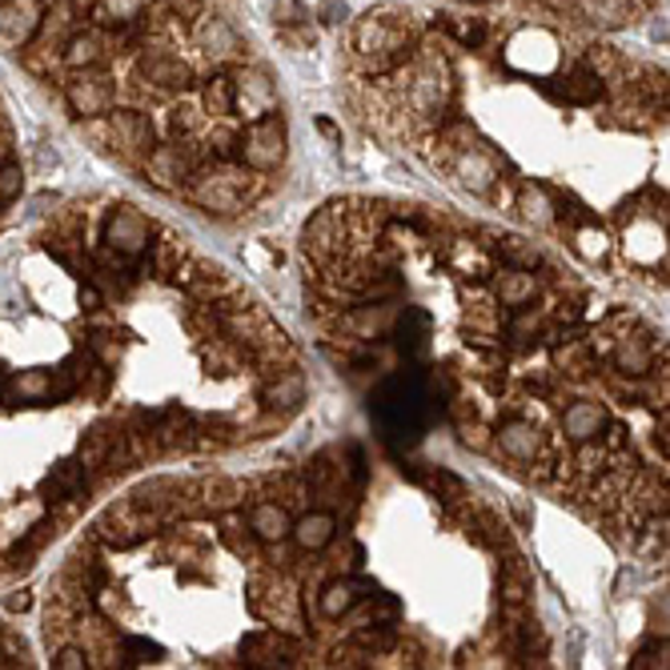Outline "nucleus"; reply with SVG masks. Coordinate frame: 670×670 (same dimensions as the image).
Segmentation results:
<instances>
[{
    "label": "nucleus",
    "mask_w": 670,
    "mask_h": 670,
    "mask_svg": "<svg viewBox=\"0 0 670 670\" xmlns=\"http://www.w3.org/2000/svg\"><path fill=\"white\" fill-rule=\"evenodd\" d=\"M410 41H414V17L402 9H397V21H385V9L370 12L358 29V53L370 61L374 73L402 65L410 56Z\"/></svg>",
    "instance_id": "f257e3e1"
},
{
    "label": "nucleus",
    "mask_w": 670,
    "mask_h": 670,
    "mask_svg": "<svg viewBox=\"0 0 670 670\" xmlns=\"http://www.w3.org/2000/svg\"><path fill=\"white\" fill-rule=\"evenodd\" d=\"M237 157L253 173H269L286 161V121L281 113H262L237 141Z\"/></svg>",
    "instance_id": "f03ea898"
},
{
    "label": "nucleus",
    "mask_w": 670,
    "mask_h": 670,
    "mask_svg": "<svg viewBox=\"0 0 670 670\" xmlns=\"http://www.w3.org/2000/svg\"><path fill=\"white\" fill-rule=\"evenodd\" d=\"M65 100L81 121H97V117H109V109L117 105V85L100 68H77L65 85Z\"/></svg>",
    "instance_id": "7ed1b4c3"
},
{
    "label": "nucleus",
    "mask_w": 670,
    "mask_h": 670,
    "mask_svg": "<svg viewBox=\"0 0 670 670\" xmlns=\"http://www.w3.org/2000/svg\"><path fill=\"white\" fill-rule=\"evenodd\" d=\"M149 242H153V230H149V221L132 210V205H117V210L109 213V221H105V249L137 262V257L149 249Z\"/></svg>",
    "instance_id": "20e7f679"
},
{
    "label": "nucleus",
    "mask_w": 670,
    "mask_h": 670,
    "mask_svg": "<svg viewBox=\"0 0 670 670\" xmlns=\"http://www.w3.org/2000/svg\"><path fill=\"white\" fill-rule=\"evenodd\" d=\"M145 173H149V181L157 189H177L198 173V157H193L189 145H161V149L153 145L149 157H145Z\"/></svg>",
    "instance_id": "39448f33"
},
{
    "label": "nucleus",
    "mask_w": 670,
    "mask_h": 670,
    "mask_svg": "<svg viewBox=\"0 0 670 670\" xmlns=\"http://www.w3.org/2000/svg\"><path fill=\"white\" fill-rule=\"evenodd\" d=\"M44 24L41 0H0V41L4 44H29Z\"/></svg>",
    "instance_id": "423d86ee"
},
{
    "label": "nucleus",
    "mask_w": 670,
    "mask_h": 670,
    "mask_svg": "<svg viewBox=\"0 0 670 670\" xmlns=\"http://www.w3.org/2000/svg\"><path fill=\"white\" fill-rule=\"evenodd\" d=\"M109 132L113 149H121L125 157H149V149H153V125L141 113L109 109Z\"/></svg>",
    "instance_id": "0eeeda50"
},
{
    "label": "nucleus",
    "mask_w": 670,
    "mask_h": 670,
    "mask_svg": "<svg viewBox=\"0 0 670 670\" xmlns=\"http://www.w3.org/2000/svg\"><path fill=\"white\" fill-rule=\"evenodd\" d=\"M141 77L149 81V85L166 88V93H185V88L193 85V73H189L185 61L177 53H166V49L141 56Z\"/></svg>",
    "instance_id": "6e6552de"
},
{
    "label": "nucleus",
    "mask_w": 670,
    "mask_h": 670,
    "mask_svg": "<svg viewBox=\"0 0 670 670\" xmlns=\"http://www.w3.org/2000/svg\"><path fill=\"white\" fill-rule=\"evenodd\" d=\"M189 198L198 201L201 210H213V213L242 210V189H237V181H230V177H201V181H193Z\"/></svg>",
    "instance_id": "1a4fd4ad"
},
{
    "label": "nucleus",
    "mask_w": 670,
    "mask_h": 670,
    "mask_svg": "<svg viewBox=\"0 0 670 670\" xmlns=\"http://www.w3.org/2000/svg\"><path fill=\"white\" fill-rule=\"evenodd\" d=\"M606 410L598 406V402H574L566 414H562V429H566V438L574 442V446H591L598 434L606 429Z\"/></svg>",
    "instance_id": "9d476101"
},
{
    "label": "nucleus",
    "mask_w": 670,
    "mask_h": 670,
    "mask_svg": "<svg viewBox=\"0 0 670 670\" xmlns=\"http://www.w3.org/2000/svg\"><path fill=\"white\" fill-rule=\"evenodd\" d=\"M289 534H294V542L301 550H326L333 542V534H338V518L330 510H309L306 518H297L289 527Z\"/></svg>",
    "instance_id": "9b49d317"
},
{
    "label": "nucleus",
    "mask_w": 670,
    "mask_h": 670,
    "mask_svg": "<svg viewBox=\"0 0 670 670\" xmlns=\"http://www.w3.org/2000/svg\"><path fill=\"white\" fill-rule=\"evenodd\" d=\"M494 438H498V446H502L506 458H514V461H534V454L542 450V434L530 426V422H506Z\"/></svg>",
    "instance_id": "f8f14e48"
},
{
    "label": "nucleus",
    "mask_w": 670,
    "mask_h": 670,
    "mask_svg": "<svg viewBox=\"0 0 670 670\" xmlns=\"http://www.w3.org/2000/svg\"><path fill=\"white\" fill-rule=\"evenodd\" d=\"M289 514H286V506H277V502H257L249 510V530L257 534L262 542H281L289 539Z\"/></svg>",
    "instance_id": "ddd939ff"
},
{
    "label": "nucleus",
    "mask_w": 670,
    "mask_h": 670,
    "mask_svg": "<svg viewBox=\"0 0 670 670\" xmlns=\"http://www.w3.org/2000/svg\"><path fill=\"white\" fill-rule=\"evenodd\" d=\"M494 289H498V301H502L506 309H527L530 301H534V294H539V281H534L527 269H502Z\"/></svg>",
    "instance_id": "4468645a"
},
{
    "label": "nucleus",
    "mask_w": 670,
    "mask_h": 670,
    "mask_svg": "<svg viewBox=\"0 0 670 670\" xmlns=\"http://www.w3.org/2000/svg\"><path fill=\"white\" fill-rule=\"evenodd\" d=\"M610 362H615L618 374H627V377H647L650 374V365H655V353H650L647 341H638V338H623L610 350Z\"/></svg>",
    "instance_id": "2eb2a0df"
},
{
    "label": "nucleus",
    "mask_w": 670,
    "mask_h": 670,
    "mask_svg": "<svg viewBox=\"0 0 670 670\" xmlns=\"http://www.w3.org/2000/svg\"><path fill=\"white\" fill-rule=\"evenodd\" d=\"M562 93H566L571 105H594V100H603L606 88H603V77L583 61V65H574L571 73H566V88H562Z\"/></svg>",
    "instance_id": "dca6fc26"
},
{
    "label": "nucleus",
    "mask_w": 670,
    "mask_h": 670,
    "mask_svg": "<svg viewBox=\"0 0 670 670\" xmlns=\"http://www.w3.org/2000/svg\"><path fill=\"white\" fill-rule=\"evenodd\" d=\"M358 598H362V586L350 583V578H338V583H330L326 591H321L318 610L326 618H341V615H350L353 606H358Z\"/></svg>",
    "instance_id": "f3484780"
},
{
    "label": "nucleus",
    "mask_w": 670,
    "mask_h": 670,
    "mask_svg": "<svg viewBox=\"0 0 670 670\" xmlns=\"http://www.w3.org/2000/svg\"><path fill=\"white\" fill-rule=\"evenodd\" d=\"M518 217L527 221V225H534V230L554 225V205H550L546 189H539V185L522 189V193H518Z\"/></svg>",
    "instance_id": "a211bd4d"
},
{
    "label": "nucleus",
    "mask_w": 670,
    "mask_h": 670,
    "mask_svg": "<svg viewBox=\"0 0 670 670\" xmlns=\"http://www.w3.org/2000/svg\"><path fill=\"white\" fill-rule=\"evenodd\" d=\"M301 397H306V377H301V374H281L274 385H265L262 402L269 410H297V406H301Z\"/></svg>",
    "instance_id": "6ab92c4d"
},
{
    "label": "nucleus",
    "mask_w": 670,
    "mask_h": 670,
    "mask_svg": "<svg viewBox=\"0 0 670 670\" xmlns=\"http://www.w3.org/2000/svg\"><path fill=\"white\" fill-rule=\"evenodd\" d=\"M105 41H100V33H77L73 41L65 44V61L73 68H97L100 61H105Z\"/></svg>",
    "instance_id": "aec40b11"
},
{
    "label": "nucleus",
    "mask_w": 670,
    "mask_h": 670,
    "mask_svg": "<svg viewBox=\"0 0 670 670\" xmlns=\"http://www.w3.org/2000/svg\"><path fill=\"white\" fill-rule=\"evenodd\" d=\"M333 221H338V210H321L318 217L309 221V225H306V253H313V257H326V253L338 245Z\"/></svg>",
    "instance_id": "412c9836"
},
{
    "label": "nucleus",
    "mask_w": 670,
    "mask_h": 670,
    "mask_svg": "<svg viewBox=\"0 0 670 670\" xmlns=\"http://www.w3.org/2000/svg\"><path fill=\"white\" fill-rule=\"evenodd\" d=\"M198 44L205 49L210 56H233L237 53V36H233V29L225 21H201V29H198Z\"/></svg>",
    "instance_id": "4be33fe9"
},
{
    "label": "nucleus",
    "mask_w": 670,
    "mask_h": 670,
    "mask_svg": "<svg viewBox=\"0 0 670 670\" xmlns=\"http://www.w3.org/2000/svg\"><path fill=\"white\" fill-rule=\"evenodd\" d=\"M635 9H638L635 0H583L586 21L606 24V29H610V24H627Z\"/></svg>",
    "instance_id": "5701e85b"
},
{
    "label": "nucleus",
    "mask_w": 670,
    "mask_h": 670,
    "mask_svg": "<svg viewBox=\"0 0 670 670\" xmlns=\"http://www.w3.org/2000/svg\"><path fill=\"white\" fill-rule=\"evenodd\" d=\"M498 257L506 262V269H527V274H534L542 265V253L534 249V245L518 242V237H502V245H498Z\"/></svg>",
    "instance_id": "b1692460"
},
{
    "label": "nucleus",
    "mask_w": 670,
    "mask_h": 670,
    "mask_svg": "<svg viewBox=\"0 0 670 670\" xmlns=\"http://www.w3.org/2000/svg\"><path fill=\"white\" fill-rule=\"evenodd\" d=\"M149 9V0H97V17L105 24H137Z\"/></svg>",
    "instance_id": "393cba45"
},
{
    "label": "nucleus",
    "mask_w": 670,
    "mask_h": 670,
    "mask_svg": "<svg viewBox=\"0 0 670 670\" xmlns=\"http://www.w3.org/2000/svg\"><path fill=\"white\" fill-rule=\"evenodd\" d=\"M350 326L362 338H377V333H385L390 326H394V309L390 306H365V309H353Z\"/></svg>",
    "instance_id": "a878e982"
},
{
    "label": "nucleus",
    "mask_w": 670,
    "mask_h": 670,
    "mask_svg": "<svg viewBox=\"0 0 670 670\" xmlns=\"http://www.w3.org/2000/svg\"><path fill=\"white\" fill-rule=\"evenodd\" d=\"M205 109H210L213 117H230V113L237 109V88H233L230 77H213L210 85H205Z\"/></svg>",
    "instance_id": "bb28decb"
},
{
    "label": "nucleus",
    "mask_w": 670,
    "mask_h": 670,
    "mask_svg": "<svg viewBox=\"0 0 670 670\" xmlns=\"http://www.w3.org/2000/svg\"><path fill=\"white\" fill-rule=\"evenodd\" d=\"M24 193V169L17 161H0V210Z\"/></svg>",
    "instance_id": "cd10ccee"
},
{
    "label": "nucleus",
    "mask_w": 670,
    "mask_h": 670,
    "mask_svg": "<svg viewBox=\"0 0 670 670\" xmlns=\"http://www.w3.org/2000/svg\"><path fill=\"white\" fill-rule=\"evenodd\" d=\"M29 662H33V655H29L21 638L0 630V667H29Z\"/></svg>",
    "instance_id": "c85d7f7f"
},
{
    "label": "nucleus",
    "mask_w": 670,
    "mask_h": 670,
    "mask_svg": "<svg viewBox=\"0 0 670 670\" xmlns=\"http://www.w3.org/2000/svg\"><path fill=\"white\" fill-rule=\"evenodd\" d=\"M461 177H466V185H470V189L486 193V189H490V181H494V169L486 166L482 157H466V161H461Z\"/></svg>",
    "instance_id": "c756f323"
},
{
    "label": "nucleus",
    "mask_w": 670,
    "mask_h": 670,
    "mask_svg": "<svg viewBox=\"0 0 670 670\" xmlns=\"http://www.w3.org/2000/svg\"><path fill=\"white\" fill-rule=\"evenodd\" d=\"M237 141H242L237 132L225 129V125H217V129L210 132V153H217L221 161H233V157H237Z\"/></svg>",
    "instance_id": "7c9ffc66"
},
{
    "label": "nucleus",
    "mask_w": 670,
    "mask_h": 670,
    "mask_svg": "<svg viewBox=\"0 0 670 670\" xmlns=\"http://www.w3.org/2000/svg\"><path fill=\"white\" fill-rule=\"evenodd\" d=\"M446 21V29H450L454 36H458L461 44H482V36H486V24L482 21H454V17H442Z\"/></svg>",
    "instance_id": "2f4dec72"
},
{
    "label": "nucleus",
    "mask_w": 670,
    "mask_h": 670,
    "mask_svg": "<svg viewBox=\"0 0 670 670\" xmlns=\"http://www.w3.org/2000/svg\"><path fill=\"white\" fill-rule=\"evenodd\" d=\"M88 650L85 647H61L53 655V667H61V670H81V667H88Z\"/></svg>",
    "instance_id": "473e14b6"
},
{
    "label": "nucleus",
    "mask_w": 670,
    "mask_h": 670,
    "mask_svg": "<svg viewBox=\"0 0 670 670\" xmlns=\"http://www.w3.org/2000/svg\"><path fill=\"white\" fill-rule=\"evenodd\" d=\"M630 667H667V642H650L647 650H638Z\"/></svg>",
    "instance_id": "72a5a7b5"
},
{
    "label": "nucleus",
    "mask_w": 670,
    "mask_h": 670,
    "mask_svg": "<svg viewBox=\"0 0 670 670\" xmlns=\"http://www.w3.org/2000/svg\"><path fill=\"white\" fill-rule=\"evenodd\" d=\"M326 24H338L345 21V0H321V12H318Z\"/></svg>",
    "instance_id": "f704fd0d"
},
{
    "label": "nucleus",
    "mask_w": 670,
    "mask_h": 670,
    "mask_svg": "<svg viewBox=\"0 0 670 670\" xmlns=\"http://www.w3.org/2000/svg\"><path fill=\"white\" fill-rule=\"evenodd\" d=\"M77 301H81V309H85V313H97V309H100V289L97 286H81Z\"/></svg>",
    "instance_id": "c9c22d12"
},
{
    "label": "nucleus",
    "mask_w": 670,
    "mask_h": 670,
    "mask_svg": "<svg viewBox=\"0 0 670 670\" xmlns=\"http://www.w3.org/2000/svg\"><path fill=\"white\" fill-rule=\"evenodd\" d=\"M29 598H33V594H29V591L9 594V610H29Z\"/></svg>",
    "instance_id": "e433bc0d"
}]
</instances>
